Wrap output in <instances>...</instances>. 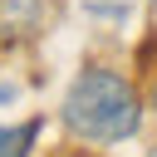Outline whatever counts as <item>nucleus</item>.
<instances>
[{
  "label": "nucleus",
  "instance_id": "1",
  "mask_svg": "<svg viewBox=\"0 0 157 157\" xmlns=\"http://www.w3.org/2000/svg\"><path fill=\"white\" fill-rule=\"evenodd\" d=\"M64 128L78 137V142H93V147H113V142H128L142 123V98L137 88L118 74V69H83L69 93H64V108H59Z\"/></svg>",
  "mask_w": 157,
  "mask_h": 157
},
{
  "label": "nucleus",
  "instance_id": "2",
  "mask_svg": "<svg viewBox=\"0 0 157 157\" xmlns=\"http://www.w3.org/2000/svg\"><path fill=\"white\" fill-rule=\"evenodd\" d=\"M34 132H39V123H29V128H20V132L0 128V157H25V147L34 142Z\"/></svg>",
  "mask_w": 157,
  "mask_h": 157
},
{
  "label": "nucleus",
  "instance_id": "3",
  "mask_svg": "<svg viewBox=\"0 0 157 157\" xmlns=\"http://www.w3.org/2000/svg\"><path fill=\"white\" fill-rule=\"evenodd\" d=\"M152 108H157V83H152Z\"/></svg>",
  "mask_w": 157,
  "mask_h": 157
},
{
  "label": "nucleus",
  "instance_id": "4",
  "mask_svg": "<svg viewBox=\"0 0 157 157\" xmlns=\"http://www.w3.org/2000/svg\"><path fill=\"white\" fill-rule=\"evenodd\" d=\"M147 157H157V147H152V152H147Z\"/></svg>",
  "mask_w": 157,
  "mask_h": 157
}]
</instances>
